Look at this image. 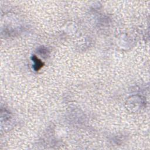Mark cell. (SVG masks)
<instances>
[{
  "instance_id": "cell-1",
  "label": "cell",
  "mask_w": 150,
  "mask_h": 150,
  "mask_svg": "<svg viewBox=\"0 0 150 150\" xmlns=\"http://www.w3.org/2000/svg\"><path fill=\"white\" fill-rule=\"evenodd\" d=\"M32 60L33 62V67L35 71H38L39 69H40L43 67V63L35 55L32 56Z\"/></svg>"
}]
</instances>
